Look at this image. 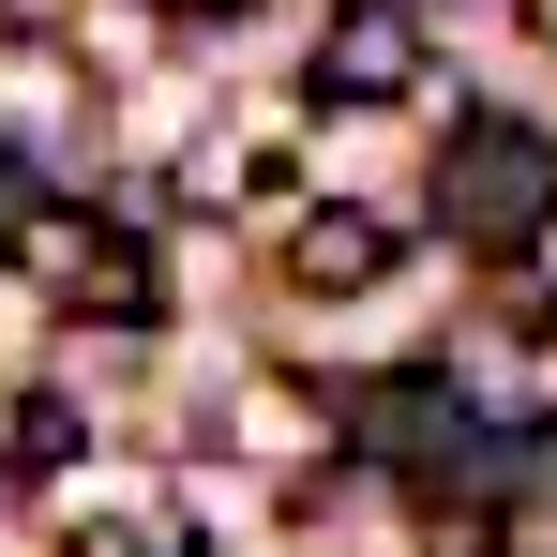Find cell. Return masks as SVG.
<instances>
[{"label": "cell", "instance_id": "6", "mask_svg": "<svg viewBox=\"0 0 557 557\" xmlns=\"http://www.w3.org/2000/svg\"><path fill=\"white\" fill-rule=\"evenodd\" d=\"M0 453H15V482H30V497H46V482H76V407H61V392H15Z\"/></svg>", "mask_w": 557, "mask_h": 557}, {"label": "cell", "instance_id": "9", "mask_svg": "<svg viewBox=\"0 0 557 557\" xmlns=\"http://www.w3.org/2000/svg\"><path fill=\"white\" fill-rule=\"evenodd\" d=\"M30 226H46V196H30V166H0V257H15Z\"/></svg>", "mask_w": 557, "mask_h": 557}, {"label": "cell", "instance_id": "1", "mask_svg": "<svg viewBox=\"0 0 557 557\" xmlns=\"http://www.w3.org/2000/svg\"><path fill=\"white\" fill-rule=\"evenodd\" d=\"M437 226H453L467 257H528L557 226V136L528 121H467L453 151H437Z\"/></svg>", "mask_w": 557, "mask_h": 557}, {"label": "cell", "instance_id": "7", "mask_svg": "<svg viewBox=\"0 0 557 557\" xmlns=\"http://www.w3.org/2000/svg\"><path fill=\"white\" fill-rule=\"evenodd\" d=\"M497 332H512V347H557V286L512 272V257H497Z\"/></svg>", "mask_w": 557, "mask_h": 557}, {"label": "cell", "instance_id": "8", "mask_svg": "<svg viewBox=\"0 0 557 557\" xmlns=\"http://www.w3.org/2000/svg\"><path fill=\"white\" fill-rule=\"evenodd\" d=\"M76 557H196V543H182V528H91Z\"/></svg>", "mask_w": 557, "mask_h": 557}, {"label": "cell", "instance_id": "3", "mask_svg": "<svg viewBox=\"0 0 557 557\" xmlns=\"http://www.w3.org/2000/svg\"><path fill=\"white\" fill-rule=\"evenodd\" d=\"M407 76H422V30H407L392 0H347V15L317 30V91L332 106H392Z\"/></svg>", "mask_w": 557, "mask_h": 557}, {"label": "cell", "instance_id": "11", "mask_svg": "<svg viewBox=\"0 0 557 557\" xmlns=\"http://www.w3.org/2000/svg\"><path fill=\"white\" fill-rule=\"evenodd\" d=\"M467 557H557V543H467Z\"/></svg>", "mask_w": 557, "mask_h": 557}, {"label": "cell", "instance_id": "2", "mask_svg": "<svg viewBox=\"0 0 557 557\" xmlns=\"http://www.w3.org/2000/svg\"><path fill=\"white\" fill-rule=\"evenodd\" d=\"M166 286H151V211H91V226H61V317H91V332H136Z\"/></svg>", "mask_w": 557, "mask_h": 557}, {"label": "cell", "instance_id": "4", "mask_svg": "<svg viewBox=\"0 0 557 557\" xmlns=\"http://www.w3.org/2000/svg\"><path fill=\"white\" fill-rule=\"evenodd\" d=\"M347 407H362L347 437L392 453V467H453V437H467V392H453V376H362Z\"/></svg>", "mask_w": 557, "mask_h": 557}, {"label": "cell", "instance_id": "5", "mask_svg": "<svg viewBox=\"0 0 557 557\" xmlns=\"http://www.w3.org/2000/svg\"><path fill=\"white\" fill-rule=\"evenodd\" d=\"M392 272V211H362V196H317L301 226H286V286H317V301H347V286Z\"/></svg>", "mask_w": 557, "mask_h": 557}, {"label": "cell", "instance_id": "10", "mask_svg": "<svg viewBox=\"0 0 557 557\" xmlns=\"http://www.w3.org/2000/svg\"><path fill=\"white\" fill-rule=\"evenodd\" d=\"M166 15H182V30H226V15H257V0H166Z\"/></svg>", "mask_w": 557, "mask_h": 557}]
</instances>
